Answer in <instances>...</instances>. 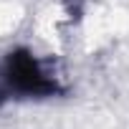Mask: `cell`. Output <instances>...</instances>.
<instances>
[{
	"instance_id": "6da1fadb",
	"label": "cell",
	"mask_w": 129,
	"mask_h": 129,
	"mask_svg": "<svg viewBox=\"0 0 129 129\" xmlns=\"http://www.w3.org/2000/svg\"><path fill=\"white\" fill-rule=\"evenodd\" d=\"M66 94V84L48 58L28 46H13L0 58V106L15 101H46Z\"/></svg>"
}]
</instances>
